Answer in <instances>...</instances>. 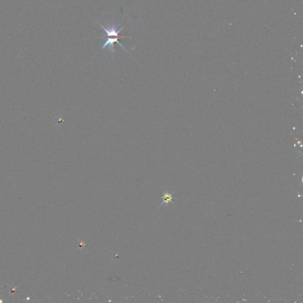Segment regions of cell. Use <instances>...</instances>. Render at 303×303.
Returning a JSON list of instances; mask_svg holds the SVG:
<instances>
[{
	"label": "cell",
	"instance_id": "obj_1",
	"mask_svg": "<svg viewBox=\"0 0 303 303\" xmlns=\"http://www.w3.org/2000/svg\"><path fill=\"white\" fill-rule=\"evenodd\" d=\"M100 26L103 29V30L105 31L106 32V35L104 36H103L102 37H100V38H104V37H111V36H113V37H119L120 39H123V38H127V36H120V33L121 32V30H123V26L121 27L120 29L119 30H117V26L116 24H111V26H109L107 28H106L104 27L103 26H102L100 23H99Z\"/></svg>",
	"mask_w": 303,
	"mask_h": 303
},
{
	"label": "cell",
	"instance_id": "obj_3",
	"mask_svg": "<svg viewBox=\"0 0 303 303\" xmlns=\"http://www.w3.org/2000/svg\"><path fill=\"white\" fill-rule=\"evenodd\" d=\"M162 203L161 205H168L169 203H172L173 196L172 194L169 193V192H165L163 193V196L162 197Z\"/></svg>",
	"mask_w": 303,
	"mask_h": 303
},
{
	"label": "cell",
	"instance_id": "obj_2",
	"mask_svg": "<svg viewBox=\"0 0 303 303\" xmlns=\"http://www.w3.org/2000/svg\"><path fill=\"white\" fill-rule=\"evenodd\" d=\"M105 39H106V42H105L104 45L103 46V47H102L103 49H104L106 47H108V49L110 50V51L114 52H115L114 43H118L119 45L124 50H126V49L124 47V46L122 45L120 43H119V42L118 41V39H119V37L111 36V37H110L109 38H105Z\"/></svg>",
	"mask_w": 303,
	"mask_h": 303
}]
</instances>
